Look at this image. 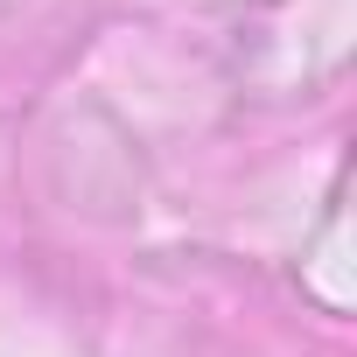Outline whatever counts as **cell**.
Wrapping results in <instances>:
<instances>
[]
</instances>
